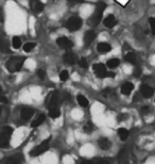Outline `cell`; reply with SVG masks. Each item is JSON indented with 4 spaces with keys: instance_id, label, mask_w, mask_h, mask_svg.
I'll return each mask as SVG.
<instances>
[{
    "instance_id": "obj_1",
    "label": "cell",
    "mask_w": 155,
    "mask_h": 164,
    "mask_svg": "<svg viewBox=\"0 0 155 164\" xmlns=\"http://www.w3.org/2000/svg\"><path fill=\"white\" fill-rule=\"evenodd\" d=\"M106 7V4L101 2V3H98V6L96 7V11L95 13L91 15V18L88 19V25L91 27H97L98 25L101 22L102 20V15H103V12Z\"/></svg>"
},
{
    "instance_id": "obj_2",
    "label": "cell",
    "mask_w": 155,
    "mask_h": 164,
    "mask_svg": "<svg viewBox=\"0 0 155 164\" xmlns=\"http://www.w3.org/2000/svg\"><path fill=\"white\" fill-rule=\"evenodd\" d=\"M24 57H13V58L9 59L7 62V69L10 73H16V71H20L24 62Z\"/></svg>"
},
{
    "instance_id": "obj_3",
    "label": "cell",
    "mask_w": 155,
    "mask_h": 164,
    "mask_svg": "<svg viewBox=\"0 0 155 164\" xmlns=\"http://www.w3.org/2000/svg\"><path fill=\"white\" fill-rule=\"evenodd\" d=\"M94 71L96 73V76L99 78H106V77H114V73H107L106 66L102 63H98L94 65Z\"/></svg>"
},
{
    "instance_id": "obj_4",
    "label": "cell",
    "mask_w": 155,
    "mask_h": 164,
    "mask_svg": "<svg viewBox=\"0 0 155 164\" xmlns=\"http://www.w3.org/2000/svg\"><path fill=\"white\" fill-rule=\"evenodd\" d=\"M81 27H82V19L77 16L70 17L66 22V28L71 32L77 31V30H79Z\"/></svg>"
},
{
    "instance_id": "obj_5",
    "label": "cell",
    "mask_w": 155,
    "mask_h": 164,
    "mask_svg": "<svg viewBox=\"0 0 155 164\" xmlns=\"http://www.w3.org/2000/svg\"><path fill=\"white\" fill-rule=\"evenodd\" d=\"M49 142H50V139L44 141L42 144H39L38 146H36L35 148L32 149V150L30 151V155L32 157H36V156H39V155H42V153H44L45 151H47L49 149Z\"/></svg>"
},
{
    "instance_id": "obj_6",
    "label": "cell",
    "mask_w": 155,
    "mask_h": 164,
    "mask_svg": "<svg viewBox=\"0 0 155 164\" xmlns=\"http://www.w3.org/2000/svg\"><path fill=\"white\" fill-rule=\"evenodd\" d=\"M56 44L63 49H68L73 46V43L71 42V39H69L68 37H65V36L59 37L56 39Z\"/></svg>"
},
{
    "instance_id": "obj_7",
    "label": "cell",
    "mask_w": 155,
    "mask_h": 164,
    "mask_svg": "<svg viewBox=\"0 0 155 164\" xmlns=\"http://www.w3.org/2000/svg\"><path fill=\"white\" fill-rule=\"evenodd\" d=\"M59 101H60V95H59V93H57V92H54V93L51 95V97H50V99H49V102H48L49 110L57 108V106H59Z\"/></svg>"
},
{
    "instance_id": "obj_8",
    "label": "cell",
    "mask_w": 155,
    "mask_h": 164,
    "mask_svg": "<svg viewBox=\"0 0 155 164\" xmlns=\"http://www.w3.org/2000/svg\"><path fill=\"white\" fill-rule=\"evenodd\" d=\"M30 7H31L32 11L35 13H41L44 10V6L39 0H30Z\"/></svg>"
},
{
    "instance_id": "obj_9",
    "label": "cell",
    "mask_w": 155,
    "mask_h": 164,
    "mask_svg": "<svg viewBox=\"0 0 155 164\" xmlns=\"http://www.w3.org/2000/svg\"><path fill=\"white\" fill-rule=\"evenodd\" d=\"M118 162L119 164H131L129 160V153L126 148H123L118 155Z\"/></svg>"
},
{
    "instance_id": "obj_10",
    "label": "cell",
    "mask_w": 155,
    "mask_h": 164,
    "mask_svg": "<svg viewBox=\"0 0 155 164\" xmlns=\"http://www.w3.org/2000/svg\"><path fill=\"white\" fill-rule=\"evenodd\" d=\"M140 93L144 98H149V97H151L152 95H153L154 89L150 85H148V84H142L141 88H140Z\"/></svg>"
},
{
    "instance_id": "obj_11",
    "label": "cell",
    "mask_w": 155,
    "mask_h": 164,
    "mask_svg": "<svg viewBox=\"0 0 155 164\" xmlns=\"http://www.w3.org/2000/svg\"><path fill=\"white\" fill-rule=\"evenodd\" d=\"M0 50L4 53H9L10 52V45L9 42H7V37L4 35H0Z\"/></svg>"
},
{
    "instance_id": "obj_12",
    "label": "cell",
    "mask_w": 155,
    "mask_h": 164,
    "mask_svg": "<svg viewBox=\"0 0 155 164\" xmlns=\"http://www.w3.org/2000/svg\"><path fill=\"white\" fill-rule=\"evenodd\" d=\"M95 37H96V33H95L94 30H88L84 35V44L86 46H89L95 39Z\"/></svg>"
},
{
    "instance_id": "obj_13",
    "label": "cell",
    "mask_w": 155,
    "mask_h": 164,
    "mask_svg": "<svg viewBox=\"0 0 155 164\" xmlns=\"http://www.w3.org/2000/svg\"><path fill=\"white\" fill-rule=\"evenodd\" d=\"M64 61L66 62L67 64H74L77 62L76 54L71 51H67L66 53L64 54Z\"/></svg>"
},
{
    "instance_id": "obj_14",
    "label": "cell",
    "mask_w": 155,
    "mask_h": 164,
    "mask_svg": "<svg viewBox=\"0 0 155 164\" xmlns=\"http://www.w3.org/2000/svg\"><path fill=\"white\" fill-rule=\"evenodd\" d=\"M33 114H34V110L33 109H31V108H24L21 110V113H20V115H21V118L22 119H24V121H28V119H30L33 116Z\"/></svg>"
},
{
    "instance_id": "obj_15",
    "label": "cell",
    "mask_w": 155,
    "mask_h": 164,
    "mask_svg": "<svg viewBox=\"0 0 155 164\" xmlns=\"http://www.w3.org/2000/svg\"><path fill=\"white\" fill-rule=\"evenodd\" d=\"M103 24H104V26L107 27V28H113V27L116 26L117 20H116V18H115L114 15H108V16L103 20Z\"/></svg>"
},
{
    "instance_id": "obj_16",
    "label": "cell",
    "mask_w": 155,
    "mask_h": 164,
    "mask_svg": "<svg viewBox=\"0 0 155 164\" xmlns=\"http://www.w3.org/2000/svg\"><path fill=\"white\" fill-rule=\"evenodd\" d=\"M134 89V85L133 83H131V82H126V83L123 84V85L121 86V93L123 94V95H130V94L132 93V91Z\"/></svg>"
},
{
    "instance_id": "obj_17",
    "label": "cell",
    "mask_w": 155,
    "mask_h": 164,
    "mask_svg": "<svg viewBox=\"0 0 155 164\" xmlns=\"http://www.w3.org/2000/svg\"><path fill=\"white\" fill-rule=\"evenodd\" d=\"M9 139H10V135H7V133H4L2 131L0 133V147H7L9 146Z\"/></svg>"
},
{
    "instance_id": "obj_18",
    "label": "cell",
    "mask_w": 155,
    "mask_h": 164,
    "mask_svg": "<svg viewBox=\"0 0 155 164\" xmlns=\"http://www.w3.org/2000/svg\"><path fill=\"white\" fill-rule=\"evenodd\" d=\"M97 49H98V51L101 52V53H106V52L112 50V46L107 43H100L98 44V46H97Z\"/></svg>"
},
{
    "instance_id": "obj_19",
    "label": "cell",
    "mask_w": 155,
    "mask_h": 164,
    "mask_svg": "<svg viewBox=\"0 0 155 164\" xmlns=\"http://www.w3.org/2000/svg\"><path fill=\"white\" fill-rule=\"evenodd\" d=\"M98 143H99L100 148L103 149V150H107V149L111 147V142L107 140L106 138H100Z\"/></svg>"
},
{
    "instance_id": "obj_20",
    "label": "cell",
    "mask_w": 155,
    "mask_h": 164,
    "mask_svg": "<svg viewBox=\"0 0 155 164\" xmlns=\"http://www.w3.org/2000/svg\"><path fill=\"white\" fill-rule=\"evenodd\" d=\"M45 119H46V116L44 115V114H41V115H38V117H37L36 119H34V121L32 123V127L33 128H35V127H38L41 126L42 123L45 121Z\"/></svg>"
},
{
    "instance_id": "obj_21",
    "label": "cell",
    "mask_w": 155,
    "mask_h": 164,
    "mask_svg": "<svg viewBox=\"0 0 155 164\" xmlns=\"http://www.w3.org/2000/svg\"><path fill=\"white\" fill-rule=\"evenodd\" d=\"M118 135L122 141H124V140H126L127 136H129V131H127L126 128H120L118 129Z\"/></svg>"
},
{
    "instance_id": "obj_22",
    "label": "cell",
    "mask_w": 155,
    "mask_h": 164,
    "mask_svg": "<svg viewBox=\"0 0 155 164\" xmlns=\"http://www.w3.org/2000/svg\"><path fill=\"white\" fill-rule=\"evenodd\" d=\"M119 63H120V61L118 59H111L107 61L106 66L108 67V68H116V67L119 65Z\"/></svg>"
},
{
    "instance_id": "obj_23",
    "label": "cell",
    "mask_w": 155,
    "mask_h": 164,
    "mask_svg": "<svg viewBox=\"0 0 155 164\" xmlns=\"http://www.w3.org/2000/svg\"><path fill=\"white\" fill-rule=\"evenodd\" d=\"M126 61L129 62V63H131V64H136L137 58H136V56H135V53H133V52L127 53L126 56Z\"/></svg>"
},
{
    "instance_id": "obj_24",
    "label": "cell",
    "mask_w": 155,
    "mask_h": 164,
    "mask_svg": "<svg viewBox=\"0 0 155 164\" xmlns=\"http://www.w3.org/2000/svg\"><path fill=\"white\" fill-rule=\"evenodd\" d=\"M78 102L81 107H87L88 106V100H87V98L83 95H79L78 96Z\"/></svg>"
},
{
    "instance_id": "obj_25",
    "label": "cell",
    "mask_w": 155,
    "mask_h": 164,
    "mask_svg": "<svg viewBox=\"0 0 155 164\" xmlns=\"http://www.w3.org/2000/svg\"><path fill=\"white\" fill-rule=\"evenodd\" d=\"M36 44L33 43V42H29V43H26L24 45V52H30L32 51L34 48H35Z\"/></svg>"
},
{
    "instance_id": "obj_26",
    "label": "cell",
    "mask_w": 155,
    "mask_h": 164,
    "mask_svg": "<svg viewBox=\"0 0 155 164\" xmlns=\"http://www.w3.org/2000/svg\"><path fill=\"white\" fill-rule=\"evenodd\" d=\"M49 115H50V117H52V118H57L61 116V111L57 108L51 109V110H49Z\"/></svg>"
},
{
    "instance_id": "obj_27",
    "label": "cell",
    "mask_w": 155,
    "mask_h": 164,
    "mask_svg": "<svg viewBox=\"0 0 155 164\" xmlns=\"http://www.w3.org/2000/svg\"><path fill=\"white\" fill-rule=\"evenodd\" d=\"M21 46V39L19 36H14L13 37V47L14 48H19Z\"/></svg>"
},
{
    "instance_id": "obj_28",
    "label": "cell",
    "mask_w": 155,
    "mask_h": 164,
    "mask_svg": "<svg viewBox=\"0 0 155 164\" xmlns=\"http://www.w3.org/2000/svg\"><path fill=\"white\" fill-rule=\"evenodd\" d=\"M149 25H150V29L153 35H155V18L154 17H150L149 18Z\"/></svg>"
},
{
    "instance_id": "obj_29",
    "label": "cell",
    "mask_w": 155,
    "mask_h": 164,
    "mask_svg": "<svg viewBox=\"0 0 155 164\" xmlns=\"http://www.w3.org/2000/svg\"><path fill=\"white\" fill-rule=\"evenodd\" d=\"M68 78H69V73L67 71H63L61 74H60V79H61L62 81L68 80Z\"/></svg>"
},
{
    "instance_id": "obj_30",
    "label": "cell",
    "mask_w": 155,
    "mask_h": 164,
    "mask_svg": "<svg viewBox=\"0 0 155 164\" xmlns=\"http://www.w3.org/2000/svg\"><path fill=\"white\" fill-rule=\"evenodd\" d=\"M6 164H19V159L17 157H12V158L7 159Z\"/></svg>"
},
{
    "instance_id": "obj_31",
    "label": "cell",
    "mask_w": 155,
    "mask_h": 164,
    "mask_svg": "<svg viewBox=\"0 0 155 164\" xmlns=\"http://www.w3.org/2000/svg\"><path fill=\"white\" fill-rule=\"evenodd\" d=\"M7 97H6V95H4L2 89L0 88V103H7Z\"/></svg>"
},
{
    "instance_id": "obj_32",
    "label": "cell",
    "mask_w": 155,
    "mask_h": 164,
    "mask_svg": "<svg viewBox=\"0 0 155 164\" xmlns=\"http://www.w3.org/2000/svg\"><path fill=\"white\" fill-rule=\"evenodd\" d=\"M79 65L82 67V68H87L88 67V63H87L86 59L85 58H81L79 61Z\"/></svg>"
},
{
    "instance_id": "obj_33",
    "label": "cell",
    "mask_w": 155,
    "mask_h": 164,
    "mask_svg": "<svg viewBox=\"0 0 155 164\" xmlns=\"http://www.w3.org/2000/svg\"><path fill=\"white\" fill-rule=\"evenodd\" d=\"M83 130H84L86 133H91V131H92V125H91V123H87L86 125L83 127Z\"/></svg>"
},
{
    "instance_id": "obj_34",
    "label": "cell",
    "mask_w": 155,
    "mask_h": 164,
    "mask_svg": "<svg viewBox=\"0 0 155 164\" xmlns=\"http://www.w3.org/2000/svg\"><path fill=\"white\" fill-rule=\"evenodd\" d=\"M2 131H3L4 133H7V135H10V136H11V135H12V133H13V129H12L11 127H9V126L4 127L3 130H2Z\"/></svg>"
},
{
    "instance_id": "obj_35",
    "label": "cell",
    "mask_w": 155,
    "mask_h": 164,
    "mask_svg": "<svg viewBox=\"0 0 155 164\" xmlns=\"http://www.w3.org/2000/svg\"><path fill=\"white\" fill-rule=\"evenodd\" d=\"M37 75H38L39 79H42V80H44L45 77H46V74H45V71H42V69H39V71H37Z\"/></svg>"
},
{
    "instance_id": "obj_36",
    "label": "cell",
    "mask_w": 155,
    "mask_h": 164,
    "mask_svg": "<svg viewBox=\"0 0 155 164\" xmlns=\"http://www.w3.org/2000/svg\"><path fill=\"white\" fill-rule=\"evenodd\" d=\"M140 74H141L140 67H137V68L134 71V76H135V77H139V76H140Z\"/></svg>"
},
{
    "instance_id": "obj_37",
    "label": "cell",
    "mask_w": 155,
    "mask_h": 164,
    "mask_svg": "<svg viewBox=\"0 0 155 164\" xmlns=\"http://www.w3.org/2000/svg\"><path fill=\"white\" fill-rule=\"evenodd\" d=\"M149 111H150L149 107H144V108L141 109V113H144V114H147V113H149Z\"/></svg>"
},
{
    "instance_id": "obj_38",
    "label": "cell",
    "mask_w": 155,
    "mask_h": 164,
    "mask_svg": "<svg viewBox=\"0 0 155 164\" xmlns=\"http://www.w3.org/2000/svg\"><path fill=\"white\" fill-rule=\"evenodd\" d=\"M96 164H109L106 160H99Z\"/></svg>"
},
{
    "instance_id": "obj_39",
    "label": "cell",
    "mask_w": 155,
    "mask_h": 164,
    "mask_svg": "<svg viewBox=\"0 0 155 164\" xmlns=\"http://www.w3.org/2000/svg\"><path fill=\"white\" fill-rule=\"evenodd\" d=\"M81 164H94V163H92L91 161H83Z\"/></svg>"
},
{
    "instance_id": "obj_40",
    "label": "cell",
    "mask_w": 155,
    "mask_h": 164,
    "mask_svg": "<svg viewBox=\"0 0 155 164\" xmlns=\"http://www.w3.org/2000/svg\"><path fill=\"white\" fill-rule=\"evenodd\" d=\"M68 1H70V2H77V1H80V0H68Z\"/></svg>"
},
{
    "instance_id": "obj_41",
    "label": "cell",
    "mask_w": 155,
    "mask_h": 164,
    "mask_svg": "<svg viewBox=\"0 0 155 164\" xmlns=\"http://www.w3.org/2000/svg\"><path fill=\"white\" fill-rule=\"evenodd\" d=\"M0 116H1V108H0Z\"/></svg>"
},
{
    "instance_id": "obj_42",
    "label": "cell",
    "mask_w": 155,
    "mask_h": 164,
    "mask_svg": "<svg viewBox=\"0 0 155 164\" xmlns=\"http://www.w3.org/2000/svg\"><path fill=\"white\" fill-rule=\"evenodd\" d=\"M154 101H155V100H154Z\"/></svg>"
}]
</instances>
